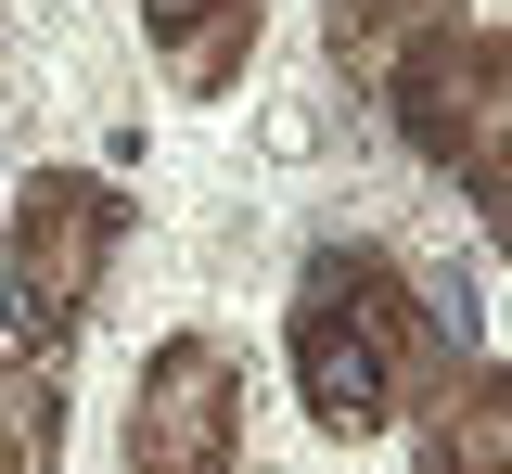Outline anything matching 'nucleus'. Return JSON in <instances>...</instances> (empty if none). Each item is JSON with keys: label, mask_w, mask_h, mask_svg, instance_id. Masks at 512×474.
Masks as SVG:
<instances>
[{"label": "nucleus", "mask_w": 512, "mask_h": 474, "mask_svg": "<svg viewBox=\"0 0 512 474\" xmlns=\"http://www.w3.org/2000/svg\"><path fill=\"white\" fill-rule=\"evenodd\" d=\"M308 398H320V423H372L384 359H372V346H346L333 321H308Z\"/></svg>", "instance_id": "f257e3e1"}]
</instances>
